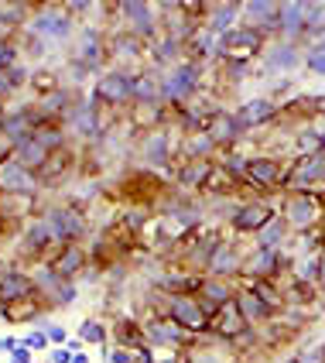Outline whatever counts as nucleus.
Wrapping results in <instances>:
<instances>
[{"label": "nucleus", "mask_w": 325, "mask_h": 363, "mask_svg": "<svg viewBox=\"0 0 325 363\" xmlns=\"http://www.w3.org/2000/svg\"><path fill=\"white\" fill-rule=\"evenodd\" d=\"M130 121L137 127L158 130V123L164 121V103H130Z\"/></svg>", "instance_id": "473e14b6"}, {"label": "nucleus", "mask_w": 325, "mask_h": 363, "mask_svg": "<svg viewBox=\"0 0 325 363\" xmlns=\"http://www.w3.org/2000/svg\"><path fill=\"white\" fill-rule=\"evenodd\" d=\"M0 230H4V209H0Z\"/></svg>", "instance_id": "6e6d98bb"}, {"label": "nucleus", "mask_w": 325, "mask_h": 363, "mask_svg": "<svg viewBox=\"0 0 325 363\" xmlns=\"http://www.w3.org/2000/svg\"><path fill=\"white\" fill-rule=\"evenodd\" d=\"M281 271H287L285 254L281 250H264V247H253L244 261V281H278Z\"/></svg>", "instance_id": "6e6552de"}, {"label": "nucleus", "mask_w": 325, "mask_h": 363, "mask_svg": "<svg viewBox=\"0 0 325 363\" xmlns=\"http://www.w3.org/2000/svg\"><path fill=\"white\" fill-rule=\"evenodd\" d=\"M35 363H38V360H35Z\"/></svg>", "instance_id": "13d9d810"}, {"label": "nucleus", "mask_w": 325, "mask_h": 363, "mask_svg": "<svg viewBox=\"0 0 325 363\" xmlns=\"http://www.w3.org/2000/svg\"><path fill=\"white\" fill-rule=\"evenodd\" d=\"M244 261L246 257H240V250L226 240L223 247L209 257V264H205V278H223V281H233V278H240V274H244Z\"/></svg>", "instance_id": "f3484780"}, {"label": "nucleus", "mask_w": 325, "mask_h": 363, "mask_svg": "<svg viewBox=\"0 0 325 363\" xmlns=\"http://www.w3.org/2000/svg\"><path fill=\"white\" fill-rule=\"evenodd\" d=\"M233 302H236V308L244 312V319L250 325H264L267 319H274V315L264 308V302H261V298H257L246 284H244V288H236V298H233Z\"/></svg>", "instance_id": "cd10ccee"}, {"label": "nucleus", "mask_w": 325, "mask_h": 363, "mask_svg": "<svg viewBox=\"0 0 325 363\" xmlns=\"http://www.w3.org/2000/svg\"><path fill=\"white\" fill-rule=\"evenodd\" d=\"M11 363H35V357H31V350H28V346L21 343L18 350L11 353Z\"/></svg>", "instance_id": "de8ad7c7"}, {"label": "nucleus", "mask_w": 325, "mask_h": 363, "mask_svg": "<svg viewBox=\"0 0 325 363\" xmlns=\"http://www.w3.org/2000/svg\"><path fill=\"white\" fill-rule=\"evenodd\" d=\"M14 158H18L28 172H35L38 175L41 168H45V162L52 158V151L45 147V144H38L35 138H28V141H21V144H14Z\"/></svg>", "instance_id": "bb28decb"}, {"label": "nucleus", "mask_w": 325, "mask_h": 363, "mask_svg": "<svg viewBox=\"0 0 325 363\" xmlns=\"http://www.w3.org/2000/svg\"><path fill=\"white\" fill-rule=\"evenodd\" d=\"M244 182H250L253 189L274 192V189H281V185H285V164L278 162V158H267V155H261V158H250Z\"/></svg>", "instance_id": "2eb2a0df"}, {"label": "nucleus", "mask_w": 325, "mask_h": 363, "mask_svg": "<svg viewBox=\"0 0 325 363\" xmlns=\"http://www.w3.org/2000/svg\"><path fill=\"white\" fill-rule=\"evenodd\" d=\"M76 353H69L65 346H55V350H48V363H72Z\"/></svg>", "instance_id": "a18cd8bd"}, {"label": "nucleus", "mask_w": 325, "mask_h": 363, "mask_svg": "<svg viewBox=\"0 0 325 363\" xmlns=\"http://www.w3.org/2000/svg\"><path fill=\"white\" fill-rule=\"evenodd\" d=\"M4 76H7V82H11V89H14V93H18L24 82H31V76H28V69H24V65H11Z\"/></svg>", "instance_id": "c03bdc74"}, {"label": "nucleus", "mask_w": 325, "mask_h": 363, "mask_svg": "<svg viewBox=\"0 0 325 363\" xmlns=\"http://www.w3.org/2000/svg\"><path fill=\"white\" fill-rule=\"evenodd\" d=\"M281 216H285V223L295 233H305V230H315L325 220V209L322 199H312V196H302V192H287Z\"/></svg>", "instance_id": "39448f33"}, {"label": "nucleus", "mask_w": 325, "mask_h": 363, "mask_svg": "<svg viewBox=\"0 0 325 363\" xmlns=\"http://www.w3.org/2000/svg\"><path fill=\"white\" fill-rule=\"evenodd\" d=\"M175 323L182 325L188 336H209V315H205L199 295H168V308H164Z\"/></svg>", "instance_id": "20e7f679"}, {"label": "nucleus", "mask_w": 325, "mask_h": 363, "mask_svg": "<svg viewBox=\"0 0 325 363\" xmlns=\"http://www.w3.org/2000/svg\"><path fill=\"white\" fill-rule=\"evenodd\" d=\"M76 298H79V288H76L72 281H62L59 288H55V291L48 295V305H55V308H65V305H72Z\"/></svg>", "instance_id": "ea45409f"}, {"label": "nucleus", "mask_w": 325, "mask_h": 363, "mask_svg": "<svg viewBox=\"0 0 325 363\" xmlns=\"http://www.w3.org/2000/svg\"><path fill=\"white\" fill-rule=\"evenodd\" d=\"M31 86L38 89L41 96H52V93H59V89H62V86H59V76H55L48 65H45V69H38V72L31 76Z\"/></svg>", "instance_id": "4c0bfd02"}, {"label": "nucleus", "mask_w": 325, "mask_h": 363, "mask_svg": "<svg viewBox=\"0 0 325 363\" xmlns=\"http://www.w3.org/2000/svg\"><path fill=\"white\" fill-rule=\"evenodd\" d=\"M322 291H325V288H322Z\"/></svg>", "instance_id": "4d7b16f0"}, {"label": "nucleus", "mask_w": 325, "mask_h": 363, "mask_svg": "<svg viewBox=\"0 0 325 363\" xmlns=\"http://www.w3.org/2000/svg\"><path fill=\"white\" fill-rule=\"evenodd\" d=\"M117 11L127 18L130 35H137V38L154 35V21H158V14L151 11V4H144V0H123V4H117Z\"/></svg>", "instance_id": "a211bd4d"}, {"label": "nucleus", "mask_w": 325, "mask_h": 363, "mask_svg": "<svg viewBox=\"0 0 325 363\" xmlns=\"http://www.w3.org/2000/svg\"><path fill=\"white\" fill-rule=\"evenodd\" d=\"M205 134L212 138V144H216L219 155H223V151H233V147L240 144V138H244L246 130H244V123L236 121V113H223V110H219V113L209 121Z\"/></svg>", "instance_id": "dca6fc26"}, {"label": "nucleus", "mask_w": 325, "mask_h": 363, "mask_svg": "<svg viewBox=\"0 0 325 363\" xmlns=\"http://www.w3.org/2000/svg\"><path fill=\"white\" fill-rule=\"evenodd\" d=\"M199 298L209 305H216V308H223V305H229L236 298V288H233V281H223V278H205Z\"/></svg>", "instance_id": "7c9ffc66"}, {"label": "nucleus", "mask_w": 325, "mask_h": 363, "mask_svg": "<svg viewBox=\"0 0 325 363\" xmlns=\"http://www.w3.org/2000/svg\"><path fill=\"white\" fill-rule=\"evenodd\" d=\"M35 192H38L35 172H28L14 155L0 162V196H35Z\"/></svg>", "instance_id": "9b49d317"}, {"label": "nucleus", "mask_w": 325, "mask_h": 363, "mask_svg": "<svg viewBox=\"0 0 325 363\" xmlns=\"http://www.w3.org/2000/svg\"><path fill=\"white\" fill-rule=\"evenodd\" d=\"M89 7H93V4H89V0H79V4H69V7H65V11H69V14H86V11H89Z\"/></svg>", "instance_id": "8fccbe9b"}, {"label": "nucleus", "mask_w": 325, "mask_h": 363, "mask_svg": "<svg viewBox=\"0 0 325 363\" xmlns=\"http://www.w3.org/2000/svg\"><path fill=\"white\" fill-rule=\"evenodd\" d=\"M93 100L100 106H123V103H134V76H127L123 69H110L96 79L93 89Z\"/></svg>", "instance_id": "0eeeda50"}, {"label": "nucleus", "mask_w": 325, "mask_h": 363, "mask_svg": "<svg viewBox=\"0 0 325 363\" xmlns=\"http://www.w3.org/2000/svg\"><path fill=\"white\" fill-rule=\"evenodd\" d=\"M312 48H322V52H325V35H319V41H315Z\"/></svg>", "instance_id": "5fc2aeb1"}, {"label": "nucleus", "mask_w": 325, "mask_h": 363, "mask_svg": "<svg viewBox=\"0 0 325 363\" xmlns=\"http://www.w3.org/2000/svg\"><path fill=\"white\" fill-rule=\"evenodd\" d=\"M72 28H76V21H72V14L65 11V7H45V11H38L35 18H31V24H28V31L35 35V38H69L72 35Z\"/></svg>", "instance_id": "1a4fd4ad"}, {"label": "nucleus", "mask_w": 325, "mask_h": 363, "mask_svg": "<svg viewBox=\"0 0 325 363\" xmlns=\"http://www.w3.org/2000/svg\"><path fill=\"white\" fill-rule=\"evenodd\" d=\"M18 346H21V340H14V336H4V340H0V353H4V357H11Z\"/></svg>", "instance_id": "09e8293b"}, {"label": "nucleus", "mask_w": 325, "mask_h": 363, "mask_svg": "<svg viewBox=\"0 0 325 363\" xmlns=\"http://www.w3.org/2000/svg\"><path fill=\"white\" fill-rule=\"evenodd\" d=\"M110 336L117 340V346H120V350H141V346H147L144 323H137V319H120V323H117V329H113Z\"/></svg>", "instance_id": "c756f323"}, {"label": "nucleus", "mask_w": 325, "mask_h": 363, "mask_svg": "<svg viewBox=\"0 0 325 363\" xmlns=\"http://www.w3.org/2000/svg\"><path fill=\"white\" fill-rule=\"evenodd\" d=\"M35 329H45V333H48V340H52V350H55V346H65V343H69V340H72L65 325H59V323H48V319H38V323H35Z\"/></svg>", "instance_id": "a19ab883"}, {"label": "nucleus", "mask_w": 325, "mask_h": 363, "mask_svg": "<svg viewBox=\"0 0 325 363\" xmlns=\"http://www.w3.org/2000/svg\"><path fill=\"white\" fill-rule=\"evenodd\" d=\"M246 333H250V323L244 319V312L236 308V302L223 305V308L216 312V319L209 323V336L219 340V343H229V346H236Z\"/></svg>", "instance_id": "9d476101"}, {"label": "nucleus", "mask_w": 325, "mask_h": 363, "mask_svg": "<svg viewBox=\"0 0 325 363\" xmlns=\"http://www.w3.org/2000/svg\"><path fill=\"white\" fill-rule=\"evenodd\" d=\"M244 14V4H216L212 11H209V21H205V28L216 35V38H223L226 31H233L236 28V18Z\"/></svg>", "instance_id": "a878e982"}, {"label": "nucleus", "mask_w": 325, "mask_h": 363, "mask_svg": "<svg viewBox=\"0 0 325 363\" xmlns=\"http://www.w3.org/2000/svg\"><path fill=\"white\" fill-rule=\"evenodd\" d=\"M82 346H86V343H82L79 336H72V340H69V343H65V350H69V353H86V350H82Z\"/></svg>", "instance_id": "3c124183"}, {"label": "nucleus", "mask_w": 325, "mask_h": 363, "mask_svg": "<svg viewBox=\"0 0 325 363\" xmlns=\"http://www.w3.org/2000/svg\"><path fill=\"white\" fill-rule=\"evenodd\" d=\"M41 308H45V298H41V295H35V298L14 305V308H4V319H11V323H38Z\"/></svg>", "instance_id": "f704fd0d"}, {"label": "nucleus", "mask_w": 325, "mask_h": 363, "mask_svg": "<svg viewBox=\"0 0 325 363\" xmlns=\"http://www.w3.org/2000/svg\"><path fill=\"white\" fill-rule=\"evenodd\" d=\"M305 69L312 76H325V52L322 48H308L305 52Z\"/></svg>", "instance_id": "37998d69"}, {"label": "nucleus", "mask_w": 325, "mask_h": 363, "mask_svg": "<svg viewBox=\"0 0 325 363\" xmlns=\"http://www.w3.org/2000/svg\"><path fill=\"white\" fill-rule=\"evenodd\" d=\"M144 158H147V164H154V168H168L171 164V155H175V147H171V138L164 134L161 127L158 130H151L147 138H144Z\"/></svg>", "instance_id": "b1692460"}, {"label": "nucleus", "mask_w": 325, "mask_h": 363, "mask_svg": "<svg viewBox=\"0 0 325 363\" xmlns=\"http://www.w3.org/2000/svg\"><path fill=\"white\" fill-rule=\"evenodd\" d=\"M86 264H89V250L82 247V243H62L59 254L52 257V274L59 278V281H76L82 271H86Z\"/></svg>", "instance_id": "4468645a"}, {"label": "nucleus", "mask_w": 325, "mask_h": 363, "mask_svg": "<svg viewBox=\"0 0 325 363\" xmlns=\"http://www.w3.org/2000/svg\"><path fill=\"white\" fill-rule=\"evenodd\" d=\"M216 172V162H182L175 168V185L178 189H205Z\"/></svg>", "instance_id": "5701e85b"}, {"label": "nucleus", "mask_w": 325, "mask_h": 363, "mask_svg": "<svg viewBox=\"0 0 325 363\" xmlns=\"http://www.w3.org/2000/svg\"><path fill=\"white\" fill-rule=\"evenodd\" d=\"M287 233H291V226L285 223V216H274L253 240H257V247H264V250H281V243L287 240Z\"/></svg>", "instance_id": "2f4dec72"}, {"label": "nucleus", "mask_w": 325, "mask_h": 363, "mask_svg": "<svg viewBox=\"0 0 325 363\" xmlns=\"http://www.w3.org/2000/svg\"><path fill=\"white\" fill-rule=\"evenodd\" d=\"M110 363H137V353H134V350H120V346H117V350L110 353Z\"/></svg>", "instance_id": "49530a36"}, {"label": "nucleus", "mask_w": 325, "mask_h": 363, "mask_svg": "<svg viewBox=\"0 0 325 363\" xmlns=\"http://www.w3.org/2000/svg\"><path fill=\"white\" fill-rule=\"evenodd\" d=\"M315 100V117H325V96H312Z\"/></svg>", "instance_id": "603ef678"}, {"label": "nucleus", "mask_w": 325, "mask_h": 363, "mask_svg": "<svg viewBox=\"0 0 325 363\" xmlns=\"http://www.w3.org/2000/svg\"><path fill=\"white\" fill-rule=\"evenodd\" d=\"M281 117V103H274L270 96H253L236 106V121L244 123V130H261V127H274Z\"/></svg>", "instance_id": "f8f14e48"}, {"label": "nucleus", "mask_w": 325, "mask_h": 363, "mask_svg": "<svg viewBox=\"0 0 325 363\" xmlns=\"http://www.w3.org/2000/svg\"><path fill=\"white\" fill-rule=\"evenodd\" d=\"M21 343L28 346L31 353H38V350H52V340H48V333H45V329H31Z\"/></svg>", "instance_id": "79ce46f5"}, {"label": "nucleus", "mask_w": 325, "mask_h": 363, "mask_svg": "<svg viewBox=\"0 0 325 363\" xmlns=\"http://www.w3.org/2000/svg\"><path fill=\"white\" fill-rule=\"evenodd\" d=\"M106 52H110V41H103V35L96 28H86L79 38V48H76V59L86 62V65L96 72L103 65V59H106Z\"/></svg>", "instance_id": "4be33fe9"}, {"label": "nucleus", "mask_w": 325, "mask_h": 363, "mask_svg": "<svg viewBox=\"0 0 325 363\" xmlns=\"http://www.w3.org/2000/svg\"><path fill=\"white\" fill-rule=\"evenodd\" d=\"M144 38H137V35H117V38H110V52H113V59H137L144 52Z\"/></svg>", "instance_id": "c9c22d12"}, {"label": "nucleus", "mask_w": 325, "mask_h": 363, "mask_svg": "<svg viewBox=\"0 0 325 363\" xmlns=\"http://www.w3.org/2000/svg\"><path fill=\"white\" fill-rule=\"evenodd\" d=\"M295 360L298 363H325V340L295 346Z\"/></svg>", "instance_id": "58836bf2"}, {"label": "nucleus", "mask_w": 325, "mask_h": 363, "mask_svg": "<svg viewBox=\"0 0 325 363\" xmlns=\"http://www.w3.org/2000/svg\"><path fill=\"white\" fill-rule=\"evenodd\" d=\"M38 295V284L28 271H4L0 274V308H14Z\"/></svg>", "instance_id": "ddd939ff"}, {"label": "nucleus", "mask_w": 325, "mask_h": 363, "mask_svg": "<svg viewBox=\"0 0 325 363\" xmlns=\"http://www.w3.org/2000/svg\"><path fill=\"white\" fill-rule=\"evenodd\" d=\"M298 62H305V55L298 52V45H291V41H274V45H267V52H264L267 72H287V69H295Z\"/></svg>", "instance_id": "412c9836"}, {"label": "nucleus", "mask_w": 325, "mask_h": 363, "mask_svg": "<svg viewBox=\"0 0 325 363\" xmlns=\"http://www.w3.org/2000/svg\"><path fill=\"white\" fill-rule=\"evenodd\" d=\"M72 164H76L72 147L52 151V158H48V162H45V168L35 175V179H38V189H41V185H59V182H65L69 175H72Z\"/></svg>", "instance_id": "aec40b11"}, {"label": "nucleus", "mask_w": 325, "mask_h": 363, "mask_svg": "<svg viewBox=\"0 0 325 363\" xmlns=\"http://www.w3.org/2000/svg\"><path fill=\"white\" fill-rule=\"evenodd\" d=\"M41 220L52 226V233H55V240L59 243H79L82 237L89 233L86 213H82L76 202H72V206H48Z\"/></svg>", "instance_id": "7ed1b4c3"}, {"label": "nucleus", "mask_w": 325, "mask_h": 363, "mask_svg": "<svg viewBox=\"0 0 325 363\" xmlns=\"http://www.w3.org/2000/svg\"><path fill=\"white\" fill-rule=\"evenodd\" d=\"M35 141L45 144L48 151H62L65 141H69V130H65V123L62 121H48V123H41L38 130H35Z\"/></svg>", "instance_id": "72a5a7b5"}, {"label": "nucleus", "mask_w": 325, "mask_h": 363, "mask_svg": "<svg viewBox=\"0 0 325 363\" xmlns=\"http://www.w3.org/2000/svg\"><path fill=\"white\" fill-rule=\"evenodd\" d=\"M203 82V69L195 59H182L178 65H171V72H164V103H171L175 110L185 103L195 100Z\"/></svg>", "instance_id": "f03ea898"}, {"label": "nucleus", "mask_w": 325, "mask_h": 363, "mask_svg": "<svg viewBox=\"0 0 325 363\" xmlns=\"http://www.w3.org/2000/svg\"><path fill=\"white\" fill-rule=\"evenodd\" d=\"M72 363H89V353H76V357H72Z\"/></svg>", "instance_id": "864d4df0"}, {"label": "nucleus", "mask_w": 325, "mask_h": 363, "mask_svg": "<svg viewBox=\"0 0 325 363\" xmlns=\"http://www.w3.org/2000/svg\"><path fill=\"white\" fill-rule=\"evenodd\" d=\"M134 103H164L161 69H141V72H134Z\"/></svg>", "instance_id": "6ab92c4d"}, {"label": "nucleus", "mask_w": 325, "mask_h": 363, "mask_svg": "<svg viewBox=\"0 0 325 363\" xmlns=\"http://www.w3.org/2000/svg\"><path fill=\"white\" fill-rule=\"evenodd\" d=\"M274 216H281V209H278V206H270V202H261V199L240 202V206L229 213V230H233L236 237H244V233L257 237V233H261Z\"/></svg>", "instance_id": "423d86ee"}, {"label": "nucleus", "mask_w": 325, "mask_h": 363, "mask_svg": "<svg viewBox=\"0 0 325 363\" xmlns=\"http://www.w3.org/2000/svg\"><path fill=\"white\" fill-rule=\"evenodd\" d=\"M76 336H79L82 343H89V346H106V340H110V329H106L100 319H82Z\"/></svg>", "instance_id": "e433bc0d"}, {"label": "nucleus", "mask_w": 325, "mask_h": 363, "mask_svg": "<svg viewBox=\"0 0 325 363\" xmlns=\"http://www.w3.org/2000/svg\"><path fill=\"white\" fill-rule=\"evenodd\" d=\"M305 35V4H281V38L298 45Z\"/></svg>", "instance_id": "393cba45"}, {"label": "nucleus", "mask_w": 325, "mask_h": 363, "mask_svg": "<svg viewBox=\"0 0 325 363\" xmlns=\"http://www.w3.org/2000/svg\"><path fill=\"white\" fill-rule=\"evenodd\" d=\"M264 41H267V35L261 28L240 24V28L226 31L223 38H219V55H216V59L226 62V65H246L253 55L264 52Z\"/></svg>", "instance_id": "f257e3e1"}, {"label": "nucleus", "mask_w": 325, "mask_h": 363, "mask_svg": "<svg viewBox=\"0 0 325 363\" xmlns=\"http://www.w3.org/2000/svg\"><path fill=\"white\" fill-rule=\"evenodd\" d=\"M55 243V233L45 220H35L24 226V250L28 254H48V247Z\"/></svg>", "instance_id": "c85d7f7f"}]
</instances>
